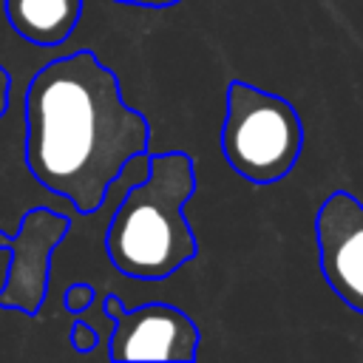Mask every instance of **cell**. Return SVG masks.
Listing matches in <instances>:
<instances>
[{"label":"cell","mask_w":363,"mask_h":363,"mask_svg":"<svg viewBox=\"0 0 363 363\" xmlns=\"http://www.w3.org/2000/svg\"><path fill=\"white\" fill-rule=\"evenodd\" d=\"M113 3H122V6H142V9H170L182 0H113Z\"/></svg>","instance_id":"cell-10"},{"label":"cell","mask_w":363,"mask_h":363,"mask_svg":"<svg viewBox=\"0 0 363 363\" xmlns=\"http://www.w3.org/2000/svg\"><path fill=\"white\" fill-rule=\"evenodd\" d=\"M315 241L329 289L363 315V201L349 190H332L318 207Z\"/></svg>","instance_id":"cell-6"},{"label":"cell","mask_w":363,"mask_h":363,"mask_svg":"<svg viewBox=\"0 0 363 363\" xmlns=\"http://www.w3.org/2000/svg\"><path fill=\"white\" fill-rule=\"evenodd\" d=\"M3 14L26 43L54 48L74 34L82 0H3Z\"/></svg>","instance_id":"cell-7"},{"label":"cell","mask_w":363,"mask_h":363,"mask_svg":"<svg viewBox=\"0 0 363 363\" xmlns=\"http://www.w3.org/2000/svg\"><path fill=\"white\" fill-rule=\"evenodd\" d=\"M147 173L128 187L108 224L105 252L125 278L164 281L199 252L184 216L196 193V164L184 150L147 153Z\"/></svg>","instance_id":"cell-2"},{"label":"cell","mask_w":363,"mask_h":363,"mask_svg":"<svg viewBox=\"0 0 363 363\" xmlns=\"http://www.w3.org/2000/svg\"><path fill=\"white\" fill-rule=\"evenodd\" d=\"M68 216L51 207H31L17 233L0 227V250L9 252L6 281L0 286V309H14L23 315H37L48 295L51 255L68 235Z\"/></svg>","instance_id":"cell-5"},{"label":"cell","mask_w":363,"mask_h":363,"mask_svg":"<svg viewBox=\"0 0 363 363\" xmlns=\"http://www.w3.org/2000/svg\"><path fill=\"white\" fill-rule=\"evenodd\" d=\"M227 164L255 187L281 182L301 159L303 122L295 105L252 82L227 85V108L218 130Z\"/></svg>","instance_id":"cell-3"},{"label":"cell","mask_w":363,"mask_h":363,"mask_svg":"<svg viewBox=\"0 0 363 363\" xmlns=\"http://www.w3.org/2000/svg\"><path fill=\"white\" fill-rule=\"evenodd\" d=\"M96 343H99L96 329L88 320H74V326H71V346L77 352H91Z\"/></svg>","instance_id":"cell-9"},{"label":"cell","mask_w":363,"mask_h":363,"mask_svg":"<svg viewBox=\"0 0 363 363\" xmlns=\"http://www.w3.org/2000/svg\"><path fill=\"white\" fill-rule=\"evenodd\" d=\"M105 315L113 320L108 337L111 360H173L190 363L199 354V326L173 303H142L125 309L116 295H105Z\"/></svg>","instance_id":"cell-4"},{"label":"cell","mask_w":363,"mask_h":363,"mask_svg":"<svg viewBox=\"0 0 363 363\" xmlns=\"http://www.w3.org/2000/svg\"><path fill=\"white\" fill-rule=\"evenodd\" d=\"M26 164L77 213H96L125 173L147 153L150 125L122 99V85L94 51L45 62L26 88Z\"/></svg>","instance_id":"cell-1"},{"label":"cell","mask_w":363,"mask_h":363,"mask_svg":"<svg viewBox=\"0 0 363 363\" xmlns=\"http://www.w3.org/2000/svg\"><path fill=\"white\" fill-rule=\"evenodd\" d=\"M6 105H9V74L0 65V116L6 113Z\"/></svg>","instance_id":"cell-11"},{"label":"cell","mask_w":363,"mask_h":363,"mask_svg":"<svg viewBox=\"0 0 363 363\" xmlns=\"http://www.w3.org/2000/svg\"><path fill=\"white\" fill-rule=\"evenodd\" d=\"M94 295H96V289H94L91 284L77 281V284H71V286L65 289L62 303H65V309H68L71 315H82V312H85V309L94 303Z\"/></svg>","instance_id":"cell-8"}]
</instances>
